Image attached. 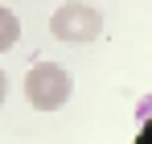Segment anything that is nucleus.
Wrapping results in <instances>:
<instances>
[{
    "instance_id": "obj_1",
    "label": "nucleus",
    "mask_w": 152,
    "mask_h": 144,
    "mask_svg": "<svg viewBox=\"0 0 152 144\" xmlns=\"http://www.w3.org/2000/svg\"><path fill=\"white\" fill-rule=\"evenodd\" d=\"M74 95V74L62 62H37L25 74V103L33 111H62Z\"/></svg>"
},
{
    "instance_id": "obj_4",
    "label": "nucleus",
    "mask_w": 152,
    "mask_h": 144,
    "mask_svg": "<svg viewBox=\"0 0 152 144\" xmlns=\"http://www.w3.org/2000/svg\"><path fill=\"white\" fill-rule=\"evenodd\" d=\"M4 95H8V78H4V70H0V103H4Z\"/></svg>"
},
{
    "instance_id": "obj_3",
    "label": "nucleus",
    "mask_w": 152,
    "mask_h": 144,
    "mask_svg": "<svg viewBox=\"0 0 152 144\" xmlns=\"http://www.w3.org/2000/svg\"><path fill=\"white\" fill-rule=\"evenodd\" d=\"M17 37H21V17L8 4H0V54H8L17 46Z\"/></svg>"
},
{
    "instance_id": "obj_2",
    "label": "nucleus",
    "mask_w": 152,
    "mask_h": 144,
    "mask_svg": "<svg viewBox=\"0 0 152 144\" xmlns=\"http://www.w3.org/2000/svg\"><path fill=\"white\" fill-rule=\"evenodd\" d=\"M50 33L58 41H70V46H86V41H99L103 33V12L95 4H78V0H66L58 4L50 17Z\"/></svg>"
}]
</instances>
